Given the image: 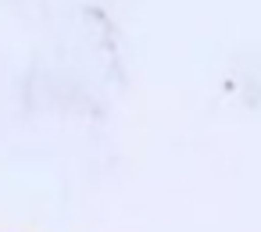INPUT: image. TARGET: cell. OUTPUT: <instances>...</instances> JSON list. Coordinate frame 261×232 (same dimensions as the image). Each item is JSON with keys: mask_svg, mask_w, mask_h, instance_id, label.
<instances>
[]
</instances>
